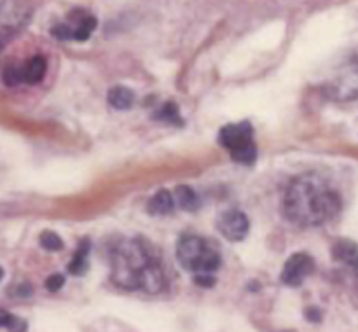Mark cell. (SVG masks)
<instances>
[{
  "instance_id": "6da1fadb",
  "label": "cell",
  "mask_w": 358,
  "mask_h": 332,
  "mask_svg": "<svg viewBox=\"0 0 358 332\" xmlns=\"http://www.w3.org/2000/svg\"><path fill=\"white\" fill-rule=\"evenodd\" d=\"M110 280L129 292L157 294L164 289L163 266L159 255L145 238H126L110 254Z\"/></svg>"
},
{
  "instance_id": "7a4b0ae2",
  "label": "cell",
  "mask_w": 358,
  "mask_h": 332,
  "mask_svg": "<svg viewBox=\"0 0 358 332\" xmlns=\"http://www.w3.org/2000/svg\"><path fill=\"white\" fill-rule=\"evenodd\" d=\"M341 196L318 173L299 175L283 198V215L299 227H318L341 212Z\"/></svg>"
},
{
  "instance_id": "3957f363",
  "label": "cell",
  "mask_w": 358,
  "mask_h": 332,
  "mask_svg": "<svg viewBox=\"0 0 358 332\" xmlns=\"http://www.w3.org/2000/svg\"><path fill=\"white\" fill-rule=\"evenodd\" d=\"M177 259L192 275H213L222 264L219 250L208 240L196 234H184L177 243Z\"/></svg>"
},
{
  "instance_id": "277c9868",
  "label": "cell",
  "mask_w": 358,
  "mask_h": 332,
  "mask_svg": "<svg viewBox=\"0 0 358 332\" xmlns=\"http://www.w3.org/2000/svg\"><path fill=\"white\" fill-rule=\"evenodd\" d=\"M217 140H219V145L229 152L234 163L252 166L257 161V145H255L252 122L241 121L222 126Z\"/></svg>"
},
{
  "instance_id": "5b68a950",
  "label": "cell",
  "mask_w": 358,
  "mask_h": 332,
  "mask_svg": "<svg viewBox=\"0 0 358 332\" xmlns=\"http://www.w3.org/2000/svg\"><path fill=\"white\" fill-rule=\"evenodd\" d=\"M324 93L331 100L352 101L358 98V55L346 59L325 82Z\"/></svg>"
},
{
  "instance_id": "8992f818",
  "label": "cell",
  "mask_w": 358,
  "mask_h": 332,
  "mask_svg": "<svg viewBox=\"0 0 358 332\" xmlns=\"http://www.w3.org/2000/svg\"><path fill=\"white\" fill-rule=\"evenodd\" d=\"M98 21L94 14L86 9H73L70 10L66 21L55 24L51 28V35L58 41H76L84 42L91 37V34L96 28Z\"/></svg>"
},
{
  "instance_id": "52a82bcc",
  "label": "cell",
  "mask_w": 358,
  "mask_h": 332,
  "mask_svg": "<svg viewBox=\"0 0 358 332\" xmlns=\"http://www.w3.org/2000/svg\"><path fill=\"white\" fill-rule=\"evenodd\" d=\"M34 7L27 3V0H3L2 10H0V21H2V37L3 44L9 41V34L16 35L30 21Z\"/></svg>"
},
{
  "instance_id": "ba28073f",
  "label": "cell",
  "mask_w": 358,
  "mask_h": 332,
  "mask_svg": "<svg viewBox=\"0 0 358 332\" xmlns=\"http://www.w3.org/2000/svg\"><path fill=\"white\" fill-rule=\"evenodd\" d=\"M215 226L219 233L229 241H243L250 233V220L241 210L229 208L217 215Z\"/></svg>"
},
{
  "instance_id": "9c48e42d",
  "label": "cell",
  "mask_w": 358,
  "mask_h": 332,
  "mask_svg": "<svg viewBox=\"0 0 358 332\" xmlns=\"http://www.w3.org/2000/svg\"><path fill=\"white\" fill-rule=\"evenodd\" d=\"M315 268V259L311 257L306 252H297V254L290 255L287 259L285 266H283V271L280 275V280H282L283 285L287 287H301L306 280V276L313 275Z\"/></svg>"
},
{
  "instance_id": "30bf717a",
  "label": "cell",
  "mask_w": 358,
  "mask_h": 332,
  "mask_svg": "<svg viewBox=\"0 0 358 332\" xmlns=\"http://www.w3.org/2000/svg\"><path fill=\"white\" fill-rule=\"evenodd\" d=\"M331 254L332 259L339 262V264L358 269V243H355L353 240H346V238L338 240L332 245Z\"/></svg>"
},
{
  "instance_id": "8fae6325",
  "label": "cell",
  "mask_w": 358,
  "mask_h": 332,
  "mask_svg": "<svg viewBox=\"0 0 358 332\" xmlns=\"http://www.w3.org/2000/svg\"><path fill=\"white\" fill-rule=\"evenodd\" d=\"M48 72V59L44 55H35L23 63L24 84H38Z\"/></svg>"
},
{
  "instance_id": "7c38bea8",
  "label": "cell",
  "mask_w": 358,
  "mask_h": 332,
  "mask_svg": "<svg viewBox=\"0 0 358 332\" xmlns=\"http://www.w3.org/2000/svg\"><path fill=\"white\" fill-rule=\"evenodd\" d=\"M90 250H91V241L83 240L77 247L76 254H73L72 261L66 266V271L72 276H83L87 273V268H90Z\"/></svg>"
},
{
  "instance_id": "4fadbf2b",
  "label": "cell",
  "mask_w": 358,
  "mask_h": 332,
  "mask_svg": "<svg viewBox=\"0 0 358 332\" xmlns=\"http://www.w3.org/2000/svg\"><path fill=\"white\" fill-rule=\"evenodd\" d=\"M175 205H177L175 196L170 191H166V189H161V191H157L149 199V203H147V212L150 215H168V213L173 212Z\"/></svg>"
},
{
  "instance_id": "5bb4252c",
  "label": "cell",
  "mask_w": 358,
  "mask_h": 332,
  "mask_svg": "<svg viewBox=\"0 0 358 332\" xmlns=\"http://www.w3.org/2000/svg\"><path fill=\"white\" fill-rule=\"evenodd\" d=\"M175 201H177L178 208H182L184 212H198L201 208V199L196 194V191L189 185H178L173 191Z\"/></svg>"
},
{
  "instance_id": "9a60e30c",
  "label": "cell",
  "mask_w": 358,
  "mask_h": 332,
  "mask_svg": "<svg viewBox=\"0 0 358 332\" xmlns=\"http://www.w3.org/2000/svg\"><path fill=\"white\" fill-rule=\"evenodd\" d=\"M107 100L108 105L114 107L115 110H128L135 103V93L126 86H114L112 89H108Z\"/></svg>"
},
{
  "instance_id": "2e32d148",
  "label": "cell",
  "mask_w": 358,
  "mask_h": 332,
  "mask_svg": "<svg viewBox=\"0 0 358 332\" xmlns=\"http://www.w3.org/2000/svg\"><path fill=\"white\" fill-rule=\"evenodd\" d=\"M154 119L166 122V124H173V126L184 124V121H182L180 117V110H178V107L173 103V101H166L159 110L154 112Z\"/></svg>"
},
{
  "instance_id": "e0dca14e",
  "label": "cell",
  "mask_w": 358,
  "mask_h": 332,
  "mask_svg": "<svg viewBox=\"0 0 358 332\" xmlns=\"http://www.w3.org/2000/svg\"><path fill=\"white\" fill-rule=\"evenodd\" d=\"M2 80L9 87H16L20 84H24L23 63H9V65L3 66Z\"/></svg>"
},
{
  "instance_id": "ac0fdd59",
  "label": "cell",
  "mask_w": 358,
  "mask_h": 332,
  "mask_svg": "<svg viewBox=\"0 0 358 332\" xmlns=\"http://www.w3.org/2000/svg\"><path fill=\"white\" fill-rule=\"evenodd\" d=\"M41 247L48 252H59L63 250V240L52 231H44L41 234Z\"/></svg>"
},
{
  "instance_id": "d6986e66",
  "label": "cell",
  "mask_w": 358,
  "mask_h": 332,
  "mask_svg": "<svg viewBox=\"0 0 358 332\" xmlns=\"http://www.w3.org/2000/svg\"><path fill=\"white\" fill-rule=\"evenodd\" d=\"M0 327L3 331H27V322L23 318L16 317V315L2 313V318H0Z\"/></svg>"
},
{
  "instance_id": "ffe728a7",
  "label": "cell",
  "mask_w": 358,
  "mask_h": 332,
  "mask_svg": "<svg viewBox=\"0 0 358 332\" xmlns=\"http://www.w3.org/2000/svg\"><path fill=\"white\" fill-rule=\"evenodd\" d=\"M63 285H65V276L63 275H51L48 280H45V289H48L51 294L58 292Z\"/></svg>"
},
{
  "instance_id": "44dd1931",
  "label": "cell",
  "mask_w": 358,
  "mask_h": 332,
  "mask_svg": "<svg viewBox=\"0 0 358 332\" xmlns=\"http://www.w3.org/2000/svg\"><path fill=\"white\" fill-rule=\"evenodd\" d=\"M194 283L199 287H206V289H210V287L215 285V276L213 275H196Z\"/></svg>"
},
{
  "instance_id": "7402d4cb",
  "label": "cell",
  "mask_w": 358,
  "mask_h": 332,
  "mask_svg": "<svg viewBox=\"0 0 358 332\" xmlns=\"http://www.w3.org/2000/svg\"><path fill=\"white\" fill-rule=\"evenodd\" d=\"M306 318L310 322H313V324H318V322H320V318H322V315H320V311L317 310V308H310V310H306Z\"/></svg>"
}]
</instances>
